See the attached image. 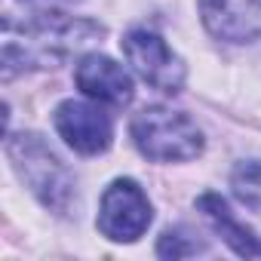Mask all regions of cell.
I'll use <instances>...</instances> for the list:
<instances>
[{
    "label": "cell",
    "instance_id": "8fae6325",
    "mask_svg": "<svg viewBox=\"0 0 261 261\" xmlns=\"http://www.w3.org/2000/svg\"><path fill=\"white\" fill-rule=\"evenodd\" d=\"M194 252H200V243L188 240L185 230H163V237L157 243V255L160 258H188Z\"/></svg>",
    "mask_w": 261,
    "mask_h": 261
},
{
    "label": "cell",
    "instance_id": "9c48e42d",
    "mask_svg": "<svg viewBox=\"0 0 261 261\" xmlns=\"http://www.w3.org/2000/svg\"><path fill=\"white\" fill-rule=\"evenodd\" d=\"M197 209L206 215V221L215 227V233H218L237 255H243V258H261V237H255V230H249L246 224H240V221L233 218V212H230V206L224 203L221 194H212V191L200 194Z\"/></svg>",
    "mask_w": 261,
    "mask_h": 261
},
{
    "label": "cell",
    "instance_id": "277c9868",
    "mask_svg": "<svg viewBox=\"0 0 261 261\" xmlns=\"http://www.w3.org/2000/svg\"><path fill=\"white\" fill-rule=\"evenodd\" d=\"M120 46H123L126 62L133 65V71L148 86H154L160 92H169V95L181 92V86L188 80V68L169 49V43L160 34H154V31H129L120 40Z\"/></svg>",
    "mask_w": 261,
    "mask_h": 261
},
{
    "label": "cell",
    "instance_id": "7a4b0ae2",
    "mask_svg": "<svg viewBox=\"0 0 261 261\" xmlns=\"http://www.w3.org/2000/svg\"><path fill=\"white\" fill-rule=\"evenodd\" d=\"M7 157L16 169V175L28 185V191L53 212L65 215L74 203V175L59 160V154L37 136V133H19L7 139Z\"/></svg>",
    "mask_w": 261,
    "mask_h": 261
},
{
    "label": "cell",
    "instance_id": "8992f818",
    "mask_svg": "<svg viewBox=\"0 0 261 261\" xmlns=\"http://www.w3.org/2000/svg\"><path fill=\"white\" fill-rule=\"evenodd\" d=\"M53 123H56V133L65 139L68 148H74L77 154H105L111 148V139H114V126H111V117L105 111H98L95 105H86V101H62L53 114Z\"/></svg>",
    "mask_w": 261,
    "mask_h": 261
},
{
    "label": "cell",
    "instance_id": "5b68a950",
    "mask_svg": "<svg viewBox=\"0 0 261 261\" xmlns=\"http://www.w3.org/2000/svg\"><path fill=\"white\" fill-rule=\"evenodd\" d=\"M151 200L133 178H117L105 194L98 206V230L108 240L133 243L139 240L151 224Z\"/></svg>",
    "mask_w": 261,
    "mask_h": 261
},
{
    "label": "cell",
    "instance_id": "ba28073f",
    "mask_svg": "<svg viewBox=\"0 0 261 261\" xmlns=\"http://www.w3.org/2000/svg\"><path fill=\"white\" fill-rule=\"evenodd\" d=\"M74 83L95 101H105V105H114V108H123L133 101V77L123 71V65H117L114 59L108 56H98V53H89L77 62L74 68Z\"/></svg>",
    "mask_w": 261,
    "mask_h": 261
},
{
    "label": "cell",
    "instance_id": "6da1fadb",
    "mask_svg": "<svg viewBox=\"0 0 261 261\" xmlns=\"http://www.w3.org/2000/svg\"><path fill=\"white\" fill-rule=\"evenodd\" d=\"M105 28L92 19L68 16L62 10H43L22 25L13 19L4 22V80L16 77L19 71H40L56 68L86 43L98 40Z\"/></svg>",
    "mask_w": 261,
    "mask_h": 261
},
{
    "label": "cell",
    "instance_id": "7c38bea8",
    "mask_svg": "<svg viewBox=\"0 0 261 261\" xmlns=\"http://www.w3.org/2000/svg\"><path fill=\"white\" fill-rule=\"evenodd\" d=\"M19 4H25V7H34L37 13H43V10H59V7H71L74 0H19Z\"/></svg>",
    "mask_w": 261,
    "mask_h": 261
},
{
    "label": "cell",
    "instance_id": "3957f363",
    "mask_svg": "<svg viewBox=\"0 0 261 261\" xmlns=\"http://www.w3.org/2000/svg\"><path fill=\"white\" fill-rule=\"evenodd\" d=\"M129 133H133L136 148L157 163H178L203 154V133L197 129V123L188 114L163 105L139 111Z\"/></svg>",
    "mask_w": 261,
    "mask_h": 261
},
{
    "label": "cell",
    "instance_id": "30bf717a",
    "mask_svg": "<svg viewBox=\"0 0 261 261\" xmlns=\"http://www.w3.org/2000/svg\"><path fill=\"white\" fill-rule=\"evenodd\" d=\"M230 188L240 203L249 209H261V160H243L230 172Z\"/></svg>",
    "mask_w": 261,
    "mask_h": 261
},
{
    "label": "cell",
    "instance_id": "52a82bcc",
    "mask_svg": "<svg viewBox=\"0 0 261 261\" xmlns=\"http://www.w3.org/2000/svg\"><path fill=\"white\" fill-rule=\"evenodd\" d=\"M200 16L218 40L246 43L261 37V0H200Z\"/></svg>",
    "mask_w": 261,
    "mask_h": 261
}]
</instances>
